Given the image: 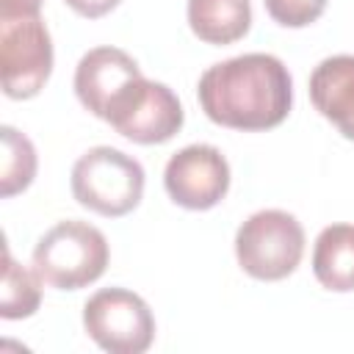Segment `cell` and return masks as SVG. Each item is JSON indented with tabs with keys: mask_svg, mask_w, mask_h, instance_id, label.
Returning <instances> with one entry per match:
<instances>
[{
	"mask_svg": "<svg viewBox=\"0 0 354 354\" xmlns=\"http://www.w3.org/2000/svg\"><path fill=\"white\" fill-rule=\"evenodd\" d=\"M196 97L205 116L221 127L271 130L290 113L293 80L277 55L246 53L207 66Z\"/></svg>",
	"mask_w": 354,
	"mask_h": 354,
	"instance_id": "cell-1",
	"label": "cell"
},
{
	"mask_svg": "<svg viewBox=\"0 0 354 354\" xmlns=\"http://www.w3.org/2000/svg\"><path fill=\"white\" fill-rule=\"evenodd\" d=\"M33 271L58 290H77L97 282L108 266V241L88 221H58L33 246Z\"/></svg>",
	"mask_w": 354,
	"mask_h": 354,
	"instance_id": "cell-2",
	"label": "cell"
},
{
	"mask_svg": "<svg viewBox=\"0 0 354 354\" xmlns=\"http://www.w3.org/2000/svg\"><path fill=\"white\" fill-rule=\"evenodd\" d=\"M144 194V169L116 147H94L72 166V196L108 218L138 207Z\"/></svg>",
	"mask_w": 354,
	"mask_h": 354,
	"instance_id": "cell-3",
	"label": "cell"
},
{
	"mask_svg": "<svg viewBox=\"0 0 354 354\" xmlns=\"http://www.w3.org/2000/svg\"><path fill=\"white\" fill-rule=\"evenodd\" d=\"M144 88L147 77L119 47H94L77 61L75 94L86 111L111 127H116L130 113Z\"/></svg>",
	"mask_w": 354,
	"mask_h": 354,
	"instance_id": "cell-4",
	"label": "cell"
},
{
	"mask_svg": "<svg viewBox=\"0 0 354 354\" xmlns=\"http://www.w3.org/2000/svg\"><path fill=\"white\" fill-rule=\"evenodd\" d=\"M304 254V230L288 210H257L235 232L238 266L263 282L290 277Z\"/></svg>",
	"mask_w": 354,
	"mask_h": 354,
	"instance_id": "cell-5",
	"label": "cell"
},
{
	"mask_svg": "<svg viewBox=\"0 0 354 354\" xmlns=\"http://www.w3.org/2000/svg\"><path fill=\"white\" fill-rule=\"evenodd\" d=\"M53 72V39L39 14L0 17V80L11 100L36 97Z\"/></svg>",
	"mask_w": 354,
	"mask_h": 354,
	"instance_id": "cell-6",
	"label": "cell"
},
{
	"mask_svg": "<svg viewBox=\"0 0 354 354\" xmlns=\"http://www.w3.org/2000/svg\"><path fill=\"white\" fill-rule=\"evenodd\" d=\"M88 337L111 354H144L155 340V315L149 304L124 288H102L83 304Z\"/></svg>",
	"mask_w": 354,
	"mask_h": 354,
	"instance_id": "cell-7",
	"label": "cell"
},
{
	"mask_svg": "<svg viewBox=\"0 0 354 354\" xmlns=\"http://www.w3.org/2000/svg\"><path fill=\"white\" fill-rule=\"evenodd\" d=\"M163 185L180 207L210 210L230 191V163L213 144H188L169 158Z\"/></svg>",
	"mask_w": 354,
	"mask_h": 354,
	"instance_id": "cell-8",
	"label": "cell"
},
{
	"mask_svg": "<svg viewBox=\"0 0 354 354\" xmlns=\"http://www.w3.org/2000/svg\"><path fill=\"white\" fill-rule=\"evenodd\" d=\"M183 122L185 113L177 94L166 83L147 80V88L113 130L133 144H166L180 133Z\"/></svg>",
	"mask_w": 354,
	"mask_h": 354,
	"instance_id": "cell-9",
	"label": "cell"
},
{
	"mask_svg": "<svg viewBox=\"0 0 354 354\" xmlns=\"http://www.w3.org/2000/svg\"><path fill=\"white\" fill-rule=\"evenodd\" d=\"M315 111L354 141V55L324 58L310 75Z\"/></svg>",
	"mask_w": 354,
	"mask_h": 354,
	"instance_id": "cell-10",
	"label": "cell"
},
{
	"mask_svg": "<svg viewBox=\"0 0 354 354\" xmlns=\"http://www.w3.org/2000/svg\"><path fill=\"white\" fill-rule=\"evenodd\" d=\"M313 274L335 293L354 290V224H329L313 246Z\"/></svg>",
	"mask_w": 354,
	"mask_h": 354,
	"instance_id": "cell-11",
	"label": "cell"
},
{
	"mask_svg": "<svg viewBox=\"0 0 354 354\" xmlns=\"http://www.w3.org/2000/svg\"><path fill=\"white\" fill-rule=\"evenodd\" d=\"M188 25L207 44H232L252 28L249 0H188Z\"/></svg>",
	"mask_w": 354,
	"mask_h": 354,
	"instance_id": "cell-12",
	"label": "cell"
},
{
	"mask_svg": "<svg viewBox=\"0 0 354 354\" xmlns=\"http://www.w3.org/2000/svg\"><path fill=\"white\" fill-rule=\"evenodd\" d=\"M39 274L22 268L8 246H3V288H0V315L14 321V318H28L39 310L41 304V288H39Z\"/></svg>",
	"mask_w": 354,
	"mask_h": 354,
	"instance_id": "cell-13",
	"label": "cell"
},
{
	"mask_svg": "<svg viewBox=\"0 0 354 354\" xmlns=\"http://www.w3.org/2000/svg\"><path fill=\"white\" fill-rule=\"evenodd\" d=\"M3 166H0V194L8 199L25 191L36 177V149L25 133L3 124Z\"/></svg>",
	"mask_w": 354,
	"mask_h": 354,
	"instance_id": "cell-14",
	"label": "cell"
},
{
	"mask_svg": "<svg viewBox=\"0 0 354 354\" xmlns=\"http://www.w3.org/2000/svg\"><path fill=\"white\" fill-rule=\"evenodd\" d=\"M263 3L268 17L282 28H307L326 8V0H263Z\"/></svg>",
	"mask_w": 354,
	"mask_h": 354,
	"instance_id": "cell-15",
	"label": "cell"
},
{
	"mask_svg": "<svg viewBox=\"0 0 354 354\" xmlns=\"http://www.w3.org/2000/svg\"><path fill=\"white\" fill-rule=\"evenodd\" d=\"M75 14L86 17V19H100L105 17L108 11H113L122 0H64Z\"/></svg>",
	"mask_w": 354,
	"mask_h": 354,
	"instance_id": "cell-16",
	"label": "cell"
},
{
	"mask_svg": "<svg viewBox=\"0 0 354 354\" xmlns=\"http://www.w3.org/2000/svg\"><path fill=\"white\" fill-rule=\"evenodd\" d=\"M44 0H0V17H28L39 14Z\"/></svg>",
	"mask_w": 354,
	"mask_h": 354,
	"instance_id": "cell-17",
	"label": "cell"
}]
</instances>
